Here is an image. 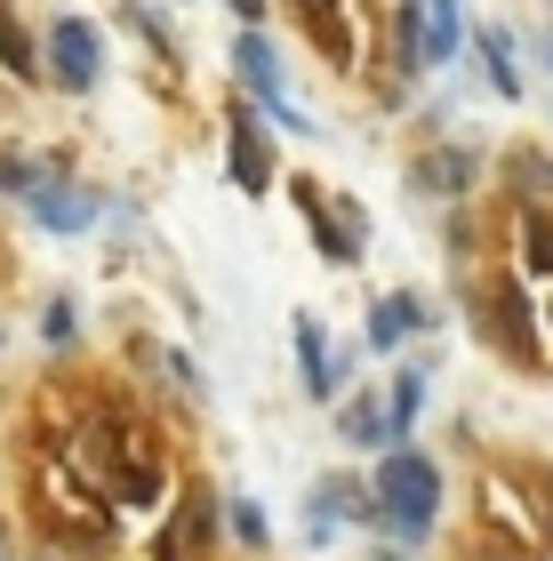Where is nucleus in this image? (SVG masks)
Wrapping results in <instances>:
<instances>
[{"label":"nucleus","instance_id":"obj_1","mask_svg":"<svg viewBox=\"0 0 553 561\" xmlns=\"http://www.w3.org/2000/svg\"><path fill=\"white\" fill-rule=\"evenodd\" d=\"M434 514H441V473H434V457L393 449L385 466H377V514H369V522H385L393 538H425Z\"/></svg>","mask_w":553,"mask_h":561},{"label":"nucleus","instance_id":"obj_2","mask_svg":"<svg viewBox=\"0 0 553 561\" xmlns=\"http://www.w3.org/2000/svg\"><path fill=\"white\" fill-rule=\"evenodd\" d=\"M48 65H57L65 89H96V33L81 16H65L57 33H48Z\"/></svg>","mask_w":553,"mask_h":561},{"label":"nucleus","instance_id":"obj_3","mask_svg":"<svg viewBox=\"0 0 553 561\" xmlns=\"http://www.w3.org/2000/svg\"><path fill=\"white\" fill-rule=\"evenodd\" d=\"M24 201H33V217L48 225V233H81V225L96 217V201L89 193H65V185H33Z\"/></svg>","mask_w":553,"mask_h":561},{"label":"nucleus","instance_id":"obj_4","mask_svg":"<svg viewBox=\"0 0 553 561\" xmlns=\"http://www.w3.org/2000/svg\"><path fill=\"white\" fill-rule=\"evenodd\" d=\"M417 16H425V65H449V57H458V41H465L458 0H417Z\"/></svg>","mask_w":553,"mask_h":561},{"label":"nucleus","instance_id":"obj_5","mask_svg":"<svg viewBox=\"0 0 553 561\" xmlns=\"http://www.w3.org/2000/svg\"><path fill=\"white\" fill-rule=\"evenodd\" d=\"M297 362H306V393H321V401L337 393V362L321 345V321H297Z\"/></svg>","mask_w":553,"mask_h":561},{"label":"nucleus","instance_id":"obj_6","mask_svg":"<svg viewBox=\"0 0 553 561\" xmlns=\"http://www.w3.org/2000/svg\"><path fill=\"white\" fill-rule=\"evenodd\" d=\"M417 329H425L417 297H385V305H377V313H369V345L385 353V345H401V337H417Z\"/></svg>","mask_w":553,"mask_h":561},{"label":"nucleus","instance_id":"obj_7","mask_svg":"<svg viewBox=\"0 0 553 561\" xmlns=\"http://www.w3.org/2000/svg\"><path fill=\"white\" fill-rule=\"evenodd\" d=\"M233 57H241V72H249V89H257L265 105L281 113V65H273V48H265L257 33H241V48H233Z\"/></svg>","mask_w":553,"mask_h":561},{"label":"nucleus","instance_id":"obj_8","mask_svg":"<svg viewBox=\"0 0 553 561\" xmlns=\"http://www.w3.org/2000/svg\"><path fill=\"white\" fill-rule=\"evenodd\" d=\"M297 209H306V225L321 233V249H330V265H354V233H345V225H337L330 209H321V193H313V185H297Z\"/></svg>","mask_w":553,"mask_h":561},{"label":"nucleus","instance_id":"obj_9","mask_svg":"<svg viewBox=\"0 0 553 561\" xmlns=\"http://www.w3.org/2000/svg\"><path fill=\"white\" fill-rule=\"evenodd\" d=\"M233 176H241V193H257V185H265V176H273V161H265V137H257V129H249V121H241V129H233Z\"/></svg>","mask_w":553,"mask_h":561},{"label":"nucleus","instance_id":"obj_10","mask_svg":"<svg viewBox=\"0 0 553 561\" xmlns=\"http://www.w3.org/2000/svg\"><path fill=\"white\" fill-rule=\"evenodd\" d=\"M0 65H9L16 81H41V65H33V41H24V24L9 16V0H0Z\"/></svg>","mask_w":553,"mask_h":561},{"label":"nucleus","instance_id":"obj_11","mask_svg":"<svg viewBox=\"0 0 553 561\" xmlns=\"http://www.w3.org/2000/svg\"><path fill=\"white\" fill-rule=\"evenodd\" d=\"M521 265H530V273H553V217H545V209H521Z\"/></svg>","mask_w":553,"mask_h":561},{"label":"nucleus","instance_id":"obj_12","mask_svg":"<svg viewBox=\"0 0 553 561\" xmlns=\"http://www.w3.org/2000/svg\"><path fill=\"white\" fill-rule=\"evenodd\" d=\"M393 33H401V72H425V16H417V0H401Z\"/></svg>","mask_w":553,"mask_h":561},{"label":"nucleus","instance_id":"obj_13","mask_svg":"<svg viewBox=\"0 0 553 561\" xmlns=\"http://www.w3.org/2000/svg\"><path fill=\"white\" fill-rule=\"evenodd\" d=\"M482 65H489L497 96H514V89H521V72H514V41H506V33H482Z\"/></svg>","mask_w":553,"mask_h":561},{"label":"nucleus","instance_id":"obj_14","mask_svg":"<svg viewBox=\"0 0 553 561\" xmlns=\"http://www.w3.org/2000/svg\"><path fill=\"white\" fill-rule=\"evenodd\" d=\"M345 433H354V442H393V417L385 410H377V401H354V410H345Z\"/></svg>","mask_w":553,"mask_h":561},{"label":"nucleus","instance_id":"obj_15","mask_svg":"<svg viewBox=\"0 0 553 561\" xmlns=\"http://www.w3.org/2000/svg\"><path fill=\"white\" fill-rule=\"evenodd\" d=\"M417 401H425V369H401V377H393V433H410Z\"/></svg>","mask_w":553,"mask_h":561},{"label":"nucleus","instance_id":"obj_16","mask_svg":"<svg viewBox=\"0 0 553 561\" xmlns=\"http://www.w3.org/2000/svg\"><path fill=\"white\" fill-rule=\"evenodd\" d=\"M306 16H313V33L330 57H345V16H337V0H306Z\"/></svg>","mask_w":553,"mask_h":561},{"label":"nucleus","instance_id":"obj_17","mask_svg":"<svg viewBox=\"0 0 553 561\" xmlns=\"http://www.w3.org/2000/svg\"><path fill=\"white\" fill-rule=\"evenodd\" d=\"M33 185H41V169L24 152H0V193H33Z\"/></svg>","mask_w":553,"mask_h":561},{"label":"nucleus","instance_id":"obj_18","mask_svg":"<svg viewBox=\"0 0 553 561\" xmlns=\"http://www.w3.org/2000/svg\"><path fill=\"white\" fill-rule=\"evenodd\" d=\"M233 529H241L249 546H257V538H265V514H257V505H233Z\"/></svg>","mask_w":553,"mask_h":561},{"label":"nucleus","instance_id":"obj_19","mask_svg":"<svg viewBox=\"0 0 553 561\" xmlns=\"http://www.w3.org/2000/svg\"><path fill=\"white\" fill-rule=\"evenodd\" d=\"M224 9H233L241 24H257V16H265V0H224Z\"/></svg>","mask_w":553,"mask_h":561}]
</instances>
